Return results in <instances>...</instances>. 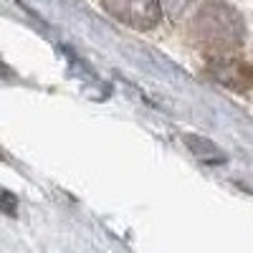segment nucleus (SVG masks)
<instances>
[{
  "mask_svg": "<svg viewBox=\"0 0 253 253\" xmlns=\"http://www.w3.org/2000/svg\"><path fill=\"white\" fill-rule=\"evenodd\" d=\"M104 10L134 31H150L162 20L160 0H101Z\"/></svg>",
  "mask_w": 253,
  "mask_h": 253,
  "instance_id": "nucleus-2",
  "label": "nucleus"
},
{
  "mask_svg": "<svg viewBox=\"0 0 253 253\" xmlns=\"http://www.w3.org/2000/svg\"><path fill=\"white\" fill-rule=\"evenodd\" d=\"M208 76L230 91H248L253 86V66L246 58H238L233 53L210 56Z\"/></svg>",
  "mask_w": 253,
  "mask_h": 253,
  "instance_id": "nucleus-3",
  "label": "nucleus"
},
{
  "mask_svg": "<svg viewBox=\"0 0 253 253\" xmlns=\"http://www.w3.org/2000/svg\"><path fill=\"white\" fill-rule=\"evenodd\" d=\"M3 200H5V213H8V215H13V213H15V198H13L10 193H5V195H3Z\"/></svg>",
  "mask_w": 253,
  "mask_h": 253,
  "instance_id": "nucleus-5",
  "label": "nucleus"
},
{
  "mask_svg": "<svg viewBox=\"0 0 253 253\" xmlns=\"http://www.w3.org/2000/svg\"><path fill=\"white\" fill-rule=\"evenodd\" d=\"M165 3V0H162ZM190 3V0H177V3H170V0H167V5H172V13H177V10H185V5Z\"/></svg>",
  "mask_w": 253,
  "mask_h": 253,
  "instance_id": "nucleus-6",
  "label": "nucleus"
},
{
  "mask_svg": "<svg viewBox=\"0 0 253 253\" xmlns=\"http://www.w3.org/2000/svg\"><path fill=\"white\" fill-rule=\"evenodd\" d=\"M246 26L238 10L225 3H205L190 20V41L208 56L233 53L243 46Z\"/></svg>",
  "mask_w": 253,
  "mask_h": 253,
  "instance_id": "nucleus-1",
  "label": "nucleus"
},
{
  "mask_svg": "<svg viewBox=\"0 0 253 253\" xmlns=\"http://www.w3.org/2000/svg\"><path fill=\"white\" fill-rule=\"evenodd\" d=\"M185 142H187V147H190V150H193L203 162H223L225 160V155L218 150V147L213 144V142H210V139H205V137H198V134H187L185 137Z\"/></svg>",
  "mask_w": 253,
  "mask_h": 253,
  "instance_id": "nucleus-4",
  "label": "nucleus"
}]
</instances>
